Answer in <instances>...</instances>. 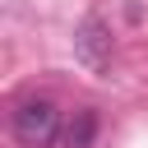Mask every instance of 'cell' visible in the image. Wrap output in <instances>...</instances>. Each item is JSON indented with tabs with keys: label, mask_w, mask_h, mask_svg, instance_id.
<instances>
[{
	"label": "cell",
	"mask_w": 148,
	"mask_h": 148,
	"mask_svg": "<svg viewBox=\"0 0 148 148\" xmlns=\"http://www.w3.org/2000/svg\"><path fill=\"white\" fill-rule=\"evenodd\" d=\"M9 130L23 148H51L60 139V106L51 97H23L9 116Z\"/></svg>",
	"instance_id": "cell-1"
},
{
	"label": "cell",
	"mask_w": 148,
	"mask_h": 148,
	"mask_svg": "<svg viewBox=\"0 0 148 148\" xmlns=\"http://www.w3.org/2000/svg\"><path fill=\"white\" fill-rule=\"evenodd\" d=\"M111 51H116V42H111L106 18H102V14H88V18L74 28V56H79L92 74H102V69H111Z\"/></svg>",
	"instance_id": "cell-2"
},
{
	"label": "cell",
	"mask_w": 148,
	"mask_h": 148,
	"mask_svg": "<svg viewBox=\"0 0 148 148\" xmlns=\"http://www.w3.org/2000/svg\"><path fill=\"white\" fill-rule=\"evenodd\" d=\"M92 139H97V111L92 106H79L69 116V125L60 130V143L65 148H92Z\"/></svg>",
	"instance_id": "cell-3"
}]
</instances>
